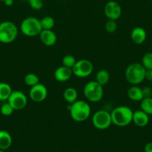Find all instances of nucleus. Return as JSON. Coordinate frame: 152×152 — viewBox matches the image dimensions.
I'll use <instances>...</instances> for the list:
<instances>
[{"label": "nucleus", "mask_w": 152, "mask_h": 152, "mask_svg": "<svg viewBox=\"0 0 152 152\" xmlns=\"http://www.w3.org/2000/svg\"><path fill=\"white\" fill-rule=\"evenodd\" d=\"M92 123L94 127L97 129H107L113 124L110 113L106 110H98L92 115Z\"/></svg>", "instance_id": "7"}, {"label": "nucleus", "mask_w": 152, "mask_h": 152, "mask_svg": "<svg viewBox=\"0 0 152 152\" xmlns=\"http://www.w3.org/2000/svg\"><path fill=\"white\" fill-rule=\"evenodd\" d=\"M131 38L134 43L141 45L144 42L147 38L145 30L142 27H136L131 33Z\"/></svg>", "instance_id": "15"}, {"label": "nucleus", "mask_w": 152, "mask_h": 152, "mask_svg": "<svg viewBox=\"0 0 152 152\" xmlns=\"http://www.w3.org/2000/svg\"><path fill=\"white\" fill-rule=\"evenodd\" d=\"M142 90L143 97L144 98L152 97V89L150 87L146 86V87H144L143 88H142Z\"/></svg>", "instance_id": "29"}, {"label": "nucleus", "mask_w": 152, "mask_h": 152, "mask_svg": "<svg viewBox=\"0 0 152 152\" xmlns=\"http://www.w3.org/2000/svg\"><path fill=\"white\" fill-rule=\"evenodd\" d=\"M145 152H152V142H148L144 147Z\"/></svg>", "instance_id": "31"}, {"label": "nucleus", "mask_w": 152, "mask_h": 152, "mask_svg": "<svg viewBox=\"0 0 152 152\" xmlns=\"http://www.w3.org/2000/svg\"><path fill=\"white\" fill-rule=\"evenodd\" d=\"M11 86L6 83H0V101H7L11 94Z\"/></svg>", "instance_id": "19"}, {"label": "nucleus", "mask_w": 152, "mask_h": 152, "mask_svg": "<svg viewBox=\"0 0 152 152\" xmlns=\"http://www.w3.org/2000/svg\"><path fill=\"white\" fill-rule=\"evenodd\" d=\"M78 152H80V151H78Z\"/></svg>", "instance_id": "36"}, {"label": "nucleus", "mask_w": 152, "mask_h": 152, "mask_svg": "<svg viewBox=\"0 0 152 152\" xmlns=\"http://www.w3.org/2000/svg\"><path fill=\"white\" fill-rule=\"evenodd\" d=\"M7 101L15 111H19L25 108L28 103V98L21 91H13Z\"/></svg>", "instance_id": "9"}, {"label": "nucleus", "mask_w": 152, "mask_h": 152, "mask_svg": "<svg viewBox=\"0 0 152 152\" xmlns=\"http://www.w3.org/2000/svg\"><path fill=\"white\" fill-rule=\"evenodd\" d=\"M72 74L73 73L72 68H67V67L62 65L61 67H58L55 70V73H54V77L58 82L65 83L71 78Z\"/></svg>", "instance_id": "13"}, {"label": "nucleus", "mask_w": 152, "mask_h": 152, "mask_svg": "<svg viewBox=\"0 0 152 152\" xmlns=\"http://www.w3.org/2000/svg\"><path fill=\"white\" fill-rule=\"evenodd\" d=\"M109 80H110V74H109V72L107 70L101 69L96 73V75H95V81L98 82L102 86L107 84Z\"/></svg>", "instance_id": "20"}, {"label": "nucleus", "mask_w": 152, "mask_h": 152, "mask_svg": "<svg viewBox=\"0 0 152 152\" xmlns=\"http://www.w3.org/2000/svg\"><path fill=\"white\" fill-rule=\"evenodd\" d=\"M22 1H27V0H22Z\"/></svg>", "instance_id": "35"}, {"label": "nucleus", "mask_w": 152, "mask_h": 152, "mask_svg": "<svg viewBox=\"0 0 152 152\" xmlns=\"http://www.w3.org/2000/svg\"><path fill=\"white\" fill-rule=\"evenodd\" d=\"M63 96L64 100L71 105L76 100H77L78 94L75 88L69 87L64 90L63 93Z\"/></svg>", "instance_id": "18"}, {"label": "nucleus", "mask_w": 152, "mask_h": 152, "mask_svg": "<svg viewBox=\"0 0 152 152\" xmlns=\"http://www.w3.org/2000/svg\"><path fill=\"white\" fill-rule=\"evenodd\" d=\"M117 27L118 25L116 20H113V19H107L105 25H104V28H105L106 31L110 33V34L114 33L117 29Z\"/></svg>", "instance_id": "27"}, {"label": "nucleus", "mask_w": 152, "mask_h": 152, "mask_svg": "<svg viewBox=\"0 0 152 152\" xmlns=\"http://www.w3.org/2000/svg\"><path fill=\"white\" fill-rule=\"evenodd\" d=\"M145 79L148 80V81L152 82V68L146 70Z\"/></svg>", "instance_id": "30"}, {"label": "nucleus", "mask_w": 152, "mask_h": 152, "mask_svg": "<svg viewBox=\"0 0 152 152\" xmlns=\"http://www.w3.org/2000/svg\"><path fill=\"white\" fill-rule=\"evenodd\" d=\"M48 96V89L42 83L31 87L29 91L30 99L35 102H41L46 99Z\"/></svg>", "instance_id": "10"}, {"label": "nucleus", "mask_w": 152, "mask_h": 152, "mask_svg": "<svg viewBox=\"0 0 152 152\" xmlns=\"http://www.w3.org/2000/svg\"><path fill=\"white\" fill-rule=\"evenodd\" d=\"M20 31L25 36L34 37L40 35L42 29L40 20L34 16H28L22 21L19 27Z\"/></svg>", "instance_id": "4"}, {"label": "nucleus", "mask_w": 152, "mask_h": 152, "mask_svg": "<svg viewBox=\"0 0 152 152\" xmlns=\"http://www.w3.org/2000/svg\"><path fill=\"white\" fill-rule=\"evenodd\" d=\"M12 145V137L4 130H0V150L8 149Z\"/></svg>", "instance_id": "16"}, {"label": "nucleus", "mask_w": 152, "mask_h": 152, "mask_svg": "<svg viewBox=\"0 0 152 152\" xmlns=\"http://www.w3.org/2000/svg\"><path fill=\"white\" fill-rule=\"evenodd\" d=\"M128 96L134 102H140L143 99L142 90L137 86H133L128 90Z\"/></svg>", "instance_id": "17"}, {"label": "nucleus", "mask_w": 152, "mask_h": 152, "mask_svg": "<svg viewBox=\"0 0 152 152\" xmlns=\"http://www.w3.org/2000/svg\"><path fill=\"white\" fill-rule=\"evenodd\" d=\"M104 13L108 19L117 20L122 15V7L117 1H110L104 5Z\"/></svg>", "instance_id": "11"}, {"label": "nucleus", "mask_w": 152, "mask_h": 152, "mask_svg": "<svg viewBox=\"0 0 152 152\" xmlns=\"http://www.w3.org/2000/svg\"><path fill=\"white\" fill-rule=\"evenodd\" d=\"M142 65L146 70L152 68V53L148 52L142 58Z\"/></svg>", "instance_id": "24"}, {"label": "nucleus", "mask_w": 152, "mask_h": 152, "mask_svg": "<svg viewBox=\"0 0 152 152\" xmlns=\"http://www.w3.org/2000/svg\"><path fill=\"white\" fill-rule=\"evenodd\" d=\"M29 4L30 7L35 10H39L43 8V0H27Z\"/></svg>", "instance_id": "28"}, {"label": "nucleus", "mask_w": 152, "mask_h": 152, "mask_svg": "<svg viewBox=\"0 0 152 152\" xmlns=\"http://www.w3.org/2000/svg\"><path fill=\"white\" fill-rule=\"evenodd\" d=\"M0 152H4V151H3V150H0Z\"/></svg>", "instance_id": "33"}, {"label": "nucleus", "mask_w": 152, "mask_h": 152, "mask_svg": "<svg viewBox=\"0 0 152 152\" xmlns=\"http://www.w3.org/2000/svg\"><path fill=\"white\" fill-rule=\"evenodd\" d=\"M140 108L148 115H152V97L143 98L140 101Z\"/></svg>", "instance_id": "21"}, {"label": "nucleus", "mask_w": 152, "mask_h": 152, "mask_svg": "<svg viewBox=\"0 0 152 152\" xmlns=\"http://www.w3.org/2000/svg\"><path fill=\"white\" fill-rule=\"evenodd\" d=\"M15 110L13 109V107L10 105L8 102L7 101V102H4L1 105V106L0 107V112L2 114L3 116H10L13 113Z\"/></svg>", "instance_id": "26"}, {"label": "nucleus", "mask_w": 152, "mask_h": 152, "mask_svg": "<svg viewBox=\"0 0 152 152\" xmlns=\"http://www.w3.org/2000/svg\"><path fill=\"white\" fill-rule=\"evenodd\" d=\"M0 1H4V0H0Z\"/></svg>", "instance_id": "34"}, {"label": "nucleus", "mask_w": 152, "mask_h": 152, "mask_svg": "<svg viewBox=\"0 0 152 152\" xmlns=\"http://www.w3.org/2000/svg\"><path fill=\"white\" fill-rule=\"evenodd\" d=\"M24 82L25 84L28 86L32 87V86H35V85L38 84L40 83V78L38 76L33 73H30V74H26L24 77Z\"/></svg>", "instance_id": "23"}, {"label": "nucleus", "mask_w": 152, "mask_h": 152, "mask_svg": "<svg viewBox=\"0 0 152 152\" xmlns=\"http://www.w3.org/2000/svg\"><path fill=\"white\" fill-rule=\"evenodd\" d=\"M132 122H134V124L139 127H145L149 123V115L142 110H137L134 111Z\"/></svg>", "instance_id": "14"}, {"label": "nucleus", "mask_w": 152, "mask_h": 152, "mask_svg": "<svg viewBox=\"0 0 152 152\" xmlns=\"http://www.w3.org/2000/svg\"><path fill=\"white\" fill-rule=\"evenodd\" d=\"M69 114L74 121L81 123L89 117L91 108L86 101L76 100L69 106Z\"/></svg>", "instance_id": "2"}, {"label": "nucleus", "mask_w": 152, "mask_h": 152, "mask_svg": "<svg viewBox=\"0 0 152 152\" xmlns=\"http://www.w3.org/2000/svg\"><path fill=\"white\" fill-rule=\"evenodd\" d=\"M4 3L5 4L6 6H12L13 4V0H4Z\"/></svg>", "instance_id": "32"}, {"label": "nucleus", "mask_w": 152, "mask_h": 152, "mask_svg": "<svg viewBox=\"0 0 152 152\" xmlns=\"http://www.w3.org/2000/svg\"><path fill=\"white\" fill-rule=\"evenodd\" d=\"M76 62L77 60H76L75 57L72 55H66L63 57L62 59L63 65L69 68H72Z\"/></svg>", "instance_id": "25"}, {"label": "nucleus", "mask_w": 152, "mask_h": 152, "mask_svg": "<svg viewBox=\"0 0 152 152\" xmlns=\"http://www.w3.org/2000/svg\"><path fill=\"white\" fill-rule=\"evenodd\" d=\"M19 30L16 24L10 21H4L0 23V42L10 44L16 40Z\"/></svg>", "instance_id": "5"}, {"label": "nucleus", "mask_w": 152, "mask_h": 152, "mask_svg": "<svg viewBox=\"0 0 152 152\" xmlns=\"http://www.w3.org/2000/svg\"><path fill=\"white\" fill-rule=\"evenodd\" d=\"M145 72L146 69L142 63L134 62L125 70V78L130 84L137 86L145 80Z\"/></svg>", "instance_id": "3"}, {"label": "nucleus", "mask_w": 152, "mask_h": 152, "mask_svg": "<svg viewBox=\"0 0 152 152\" xmlns=\"http://www.w3.org/2000/svg\"><path fill=\"white\" fill-rule=\"evenodd\" d=\"M75 76L79 78H86L93 71V64L88 59H83L77 61L72 68Z\"/></svg>", "instance_id": "8"}, {"label": "nucleus", "mask_w": 152, "mask_h": 152, "mask_svg": "<svg viewBox=\"0 0 152 152\" xmlns=\"http://www.w3.org/2000/svg\"><path fill=\"white\" fill-rule=\"evenodd\" d=\"M83 94L89 102H98L102 99L104 96V88L98 82L92 80L84 86Z\"/></svg>", "instance_id": "6"}, {"label": "nucleus", "mask_w": 152, "mask_h": 152, "mask_svg": "<svg viewBox=\"0 0 152 152\" xmlns=\"http://www.w3.org/2000/svg\"><path fill=\"white\" fill-rule=\"evenodd\" d=\"M55 24V19L52 16H46L40 19V25L43 30H52Z\"/></svg>", "instance_id": "22"}, {"label": "nucleus", "mask_w": 152, "mask_h": 152, "mask_svg": "<svg viewBox=\"0 0 152 152\" xmlns=\"http://www.w3.org/2000/svg\"><path fill=\"white\" fill-rule=\"evenodd\" d=\"M39 37L41 42L48 47L55 45L58 40L56 34L52 30H43Z\"/></svg>", "instance_id": "12"}, {"label": "nucleus", "mask_w": 152, "mask_h": 152, "mask_svg": "<svg viewBox=\"0 0 152 152\" xmlns=\"http://www.w3.org/2000/svg\"><path fill=\"white\" fill-rule=\"evenodd\" d=\"M134 111L126 105H120L115 108L110 112L112 123L119 127H125L133 121Z\"/></svg>", "instance_id": "1"}]
</instances>
